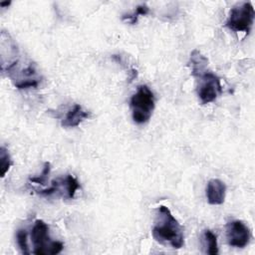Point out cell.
<instances>
[{"instance_id": "7a4b0ae2", "label": "cell", "mask_w": 255, "mask_h": 255, "mask_svg": "<svg viewBox=\"0 0 255 255\" xmlns=\"http://www.w3.org/2000/svg\"><path fill=\"white\" fill-rule=\"evenodd\" d=\"M155 107L154 96L146 85L137 88L136 93L130 99L131 116L134 123L141 125L149 121Z\"/></svg>"}, {"instance_id": "277c9868", "label": "cell", "mask_w": 255, "mask_h": 255, "mask_svg": "<svg viewBox=\"0 0 255 255\" xmlns=\"http://www.w3.org/2000/svg\"><path fill=\"white\" fill-rule=\"evenodd\" d=\"M255 12L250 2H244L230 10L226 27L235 32H250L253 25Z\"/></svg>"}, {"instance_id": "5bb4252c", "label": "cell", "mask_w": 255, "mask_h": 255, "mask_svg": "<svg viewBox=\"0 0 255 255\" xmlns=\"http://www.w3.org/2000/svg\"><path fill=\"white\" fill-rule=\"evenodd\" d=\"M17 244L23 254H30L28 240H27V231L25 229H19L16 233Z\"/></svg>"}, {"instance_id": "30bf717a", "label": "cell", "mask_w": 255, "mask_h": 255, "mask_svg": "<svg viewBox=\"0 0 255 255\" xmlns=\"http://www.w3.org/2000/svg\"><path fill=\"white\" fill-rule=\"evenodd\" d=\"M148 12H149L148 6L145 5V4H141V5L136 6V8H135V10L133 11V13L123 15L122 19L125 20V21H128V23H130L131 25H133V24H135V23L137 22V19H138V17H139L140 15H141V16H144V15L148 14Z\"/></svg>"}, {"instance_id": "5b68a950", "label": "cell", "mask_w": 255, "mask_h": 255, "mask_svg": "<svg viewBox=\"0 0 255 255\" xmlns=\"http://www.w3.org/2000/svg\"><path fill=\"white\" fill-rule=\"evenodd\" d=\"M200 83L197 87V95L202 105L213 102L218 94L222 92L220 79L211 72H206L199 77Z\"/></svg>"}, {"instance_id": "6da1fadb", "label": "cell", "mask_w": 255, "mask_h": 255, "mask_svg": "<svg viewBox=\"0 0 255 255\" xmlns=\"http://www.w3.org/2000/svg\"><path fill=\"white\" fill-rule=\"evenodd\" d=\"M152 236L157 242L169 244L175 249L181 248L184 244L182 227L166 206L158 207Z\"/></svg>"}, {"instance_id": "4fadbf2b", "label": "cell", "mask_w": 255, "mask_h": 255, "mask_svg": "<svg viewBox=\"0 0 255 255\" xmlns=\"http://www.w3.org/2000/svg\"><path fill=\"white\" fill-rule=\"evenodd\" d=\"M0 161H1V177H4L12 165V160L8 150L2 146L0 148Z\"/></svg>"}, {"instance_id": "8992f818", "label": "cell", "mask_w": 255, "mask_h": 255, "mask_svg": "<svg viewBox=\"0 0 255 255\" xmlns=\"http://www.w3.org/2000/svg\"><path fill=\"white\" fill-rule=\"evenodd\" d=\"M227 242L232 247L243 248L250 240L249 228L240 220H233L226 225Z\"/></svg>"}, {"instance_id": "8fae6325", "label": "cell", "mask_w": 255, "mask_h": 255, "mask_svg": "<svg viewBox=\"0 0 255 255\" xmlns=\"http://www.w3.org/2000/svg\"><path fill=\"white\" fill-rule=\"evenodd\" d=\"M204 241L206 243V252L210 255H216L218 254V245H217V238L216 235L210 231L205 230L204 231Z\"/></svg>"}, {"instance_id": "7c38bea8", "label": "cell", "mask_w": 255, "mask_h": 255, "mask_svg": "<svg viewBox=\"0 0 255 255\" xmlns=\"http://www.w3.org/2000/svg\"><path fill=\"white\" fill-rule=\"evenodd\" d=\"M65 179H66V197L69 199H73L76 191L80 188L79 182L71 174H67Z\"/></svg>"}, {"instance_id": "52a82bcc", "label": "cell", "mask_w": 255, "mask_h": 255, "mask_svg": "<svg viewBox=\"0 0 255 255\" xmlns=\"http://www.w3.org/2000/svg\"><path fill=\"white\" fill-rule=\"evenodd\" d=\"M226 193V185L217 178H212L207 182L206 198L209 204L219 205L224 202Z\"/></svg>"}, {"instance_id": "9a60e30c", "label": "cell", "mask_w": 255, "mask_h": 255, "mask_svg": "<svg viewBox=\"0 0 255 255\" xmlns=\"http://www.w3.org/2000/svg\"><path fill=\"white\" fill-rule=\"evenodd\" d=\"M50 170H51L50 162L46 161V162L44 163V168H43L42 173L40 174V176H38V177H31V178H29V180H30L31 182H36V183H38V184L44 185V184H46L45 182H46V180H47V178H48V176H49Z\"/></svg>"}, {"instance_id": "ba28073f", "label": "cell", "mask_w": 255, "mask_h": 255, "mask_svg": "<svg viewBox=\"0 0 255 255\" xmlns=\"http://www.w3.org/2000/svg\"><path fill=\"white\" fill-rule=\"evenodd\" d=\"M188 66L191 69L192 76L195 78H199L207 72L208 59L195 49L190 54Z\"/></svg>"}, {"instance_id": "2e32d148", "label": "cell", "mask_w": 255, "mask_h": 255, "mask_svg": "<svg viewBox=\"0 0 255 255\" xmlns=\"http://www.w3.org/2000/svg\"><path fill=\"white\" fill-rule=\"evenodd\" d=\"M10 4H11V1H6V2H0V6H1V7L9 6Z\"/></svg>"}, {"instance_id": "9c48e42d", "label": "cell", "mask_w": 255, "mask_h": 255, "mask_svg": "<svg viewBox=\"0 0 255 255\" xmlns=\"http://www.w3.org/2000/svg\"><path fill=\"white\" fill-rule=\"evenodd\" d=\"M89 117V114L83 110L82 106L79 104L74 105V107L67 113L66 117L63 119L61 125L63 128H74L78 127L85 119Z\"/></svg>"}, {"instance_id": "3957f363", "label": "cell", "mask_w": 255, "mask_h": 255, "mask_svg": "<svg viewBox=\"0 0 255 255\" xmlns=\"http://www.w3.org/2000/svg\"><path fill=\"white\" fill-rule=\"evenodd\" d=\"M31 239L34 246L33 253L36 255H55L60 253L64 248L62 242L50 240L49 227L41 219L35 221L31 232Z\"/></svg>"}]
</instances>
